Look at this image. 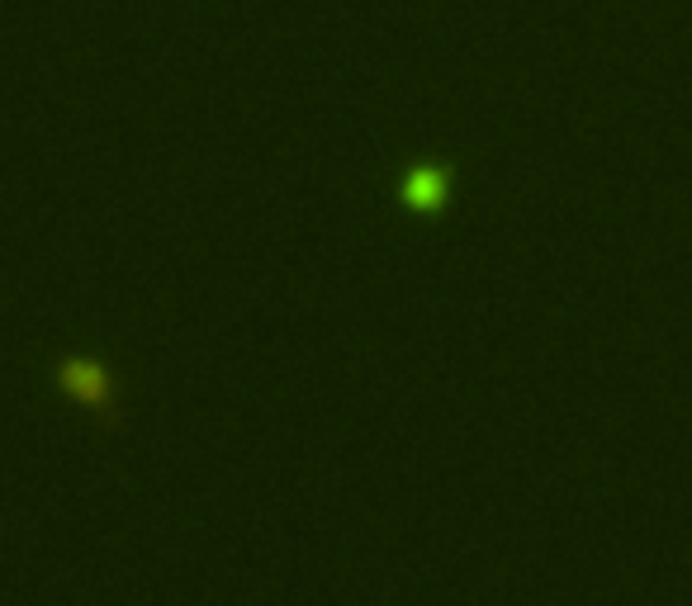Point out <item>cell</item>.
Here are the masks:
<instances>
[{"label":"cell","mask_w":692,"mask_h":606,"mask_svg":"<svg viewBox=\"0 0 692 606\" xmlns=\"http://www.w3.org/2000/svg\"><path fill=\"white\" fill-rule=\"evenodd\" d=\"M52 379H58V389L71 398V403L90 408L105 427H115V417H119L115 379H109V370L100 365L96 355H62L58 370H52Z\"/></svg>","instance_id":"1"},{"label":"cell","mask_w":692,"mask_h":606,"mask_svg":"<svg viewBox=\"0 0 692 606\" xmlns=\"http://www.w3.org/2000/svg\"><path fill=\"white\" fill-rule=\"evenodd\" d=\"M399 199H403V208H413V214H437V208H446V199H451V176L427 162L408 166L399 180Z\"/></svg>","instance_id":"2"}]
</instances>
